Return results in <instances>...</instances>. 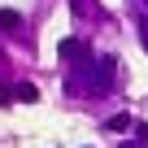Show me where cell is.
Returning a JSON list of instances; mask_svg holds the SVG:
<instances>
[{
    "label": "cell",
    "mask_w": 148,
    "mask_h": 148,
    "mask_svg": "<svg viewBox=\"0 0 148 148\" xmlns=\"http://www.w3.org/2000/svg\"><path fill=\"white\" fill-rule=\"evenodd\" d=\"M113 74H118V61H113V57H100L96 70L83 74V83H87L92 92H109V87H113Z\"/></svg>",
    "instance_id": "1"
},
{
    "label": "cell",
    "mask_w": 148,
    "mask_h": 148,
    "mask_svg": "<svg viewBox=\"0 0 148 148\" xmlns=\"http://www.w3.org/2000/svg\"><path fill=\"white\" fill-rule=\"evenodd\" d=\"M57 57H61V61H92V48H87L83 39H74V35H70V39L57 44Z\"/></svg>",
    "instance_id": "2"
},
{
    "label": "cell",
    "mask_w": 148,
    "mask_h": 148,
    "mask_svg": "<svg viewBox=\"0 0 148 148\" xmlns=\"http://www.w3.org/2000/svg\"><path fill=\"white\" fill-rule=\"evenodd\" d=\"M13 100H22V105H35V100H39V87H35V83H18V87H13Z\"/></svg>",
    "instance_id": "3"
},
{
    "label": "cell",
    "mask_w": 148,
    "mask_h": 148,
    "mask_svg": "<svg viewBox=\"0 0 148 148\" xmlns=\"http://www.w3.org/2000/svg\"><path fill=\"white\" fill-rule=\"evenodd\" d=\"M0 31H22V13L18 9H0Z\"/></svg>",
    "instance_id": "4"
},
{
    "label": "cell",
    "mask_w": 148,
    "mask_h": 148,
    "mask_svg": "<svg viewBox=\"0 0 148 148\" xmlns=\"http://www.w3.org/2000/svg\"><path fill=\"white\" fill-rule=\"evenodd\" d=\"M105 126L109 131H126V126H135V118L131 113H113V118H105Z\"/></svg>",
    "instance_id": "5"
},
{
    "label": "cell",
    "mask_w": 148,
    "mask_h": 148,
    "mask_svg": "<svg viewBox=\"0 0 148 148\" xmlns=\"http://www.w3.org/2000/svg\"><path fill=\"white\" fill-rule=\"evenodd\" d=\"M135 144H144V148H148V122H135Z\"/></svg>",
    "instance_id": "6"
},
{
    "label": "cell",
    "mask_w": 148,
    "mask_h": 148,
    "mask_svg": "<svg viewBox=\"0 0 148 148\" xmlns=\"http://www.w3.org/2000/svg\"><path fill=\"white\" fill-rule=\"evenodd\" d=\"M0 105H13V87H5V83H0Z\"/></svg>",
    "instance_id": "7"
},
{
    "label": "cell",
    "mask_w": 148,
    "mask_h": 148,
    "mask_svg": "<svg viewBox=\"0 0 148 148\" xmlns=\"http://www.w3.org/2000/svg\"><path fill=\"white\" fill-rule=\"evenodd\" d=\"M139 44H144V52H148V22H144V31H139Z\"/></svg>",
    "instance_id": "8"
},
{
    "label": "cell",
    "mask_w": 148,
    "mask_h": 148,
    "mask_svg": "<svg viewBox=\"0 0 148 148\" xmlns=\"http://www.w3.org/2000/svg\"><path fill=\"white\" fill-rule=\"evenodd\" d=\"M70 9H74V13H83V9H87V5H83V0H70Z\"/></svg>",
    "instance_id": "9"
},
{
    "label": "cell",
    "mask_w": 148,
    "mask_h": 148,
    "mask_svg": "<svg viewBox=\"0 0 148 148\" xmlns=\"http://www.w3.org/2000/svg\"><path fill=\"white\" fill-rule=\"evenodd\" d=\"M118 148H144V144H118Z\"/></svg>",
    "instance_id": "10"
},
{
    "label": "cell",
    "mask_w": 148,
    "mask_h": 148,
    "mask_svg": "<svg viewBox=\"0 0 148 148\" xmlns=\"http://www.w3.org/2000/svg\"><path fill=\"white\" fill-rule=\"evenodd\" d=\"M139 5H144V9H148V0H139Z\"/></svg>",
    "instance_id": "11"
}]
</instances>
